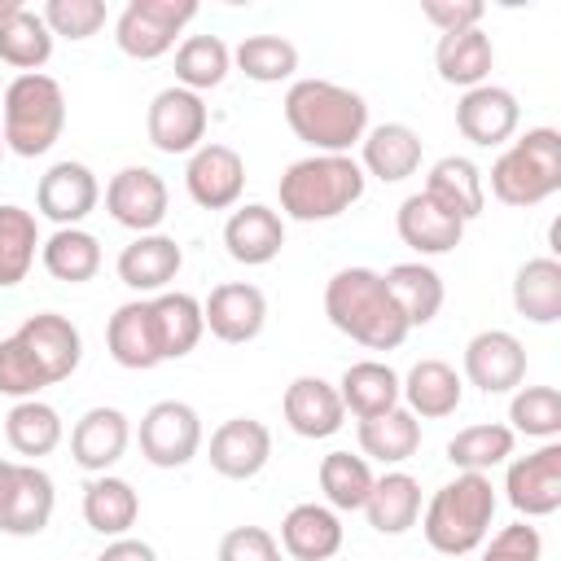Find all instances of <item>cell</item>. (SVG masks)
<instances>
[{
    "label": "cell",
    "instance_id": "cell-47",
    "mask_svg": "<svg viewBox=\"0 0 561 561\" xmlns=\"http://www.w3.org/2000/svg\"><path fill=\"white\" fill-rule=\"evenodd\" d=\"M39 18L53 31V39L61 35L70 44H83L110 22V9H105V0H48L39 9Z\"/></svg>",
    "mask_w": 561,
    "mask_h": 561
},
{
    "label": "cell",
    "instance_id": "cell-5",
    "mask_svg": "<svg viewBox=\"0 0 561 561\" xmlns=\"http://www.w3.org/2000/svg\"><path fill=\"white\" fill-rule=\"evenodd\" d=\"M66 127V92L53 75H18L0 92V131L18 158H39L61 140Z\"/></svg>",
    "mask_w": 561,
    "mask_h": 561
},
{
    "label": "cell",
    "instance_id": "cell-31",
    "mask_svg": "<svg viewBox=\"0 0 561 561\" xmlns=\"http://www.w3.org/2000/svg\"><path fill=\"white\" fill-rule=\"evenodd\" d=\"M140 517V495L127 478L118 473H92L88 486H83V522L88 530L105 535V539H118L136 526Z\"/></svg>",
    "mask_w": 561,
    "mask_h": 561
},
{
    "label": "cell",
    "instance_id": "cell-51",
    "mask_svg": "<svg viewBox=\"0 0 561 561\" xmlns=\"http://www.w3.org/2000/svg\"><path fill=\"white\" fill-rule=\"evenodd\" d=\"M482 4L478 0H425L421 4V18L430 26H438V35H451V31H473L482 22Z\"/></svg>",
    "mask_w": 561,
    "mask_h": 561
},
{
    "label": "cell",
    "instance_id": "cell-55",
    "mask_svg": "<svg viewBox=\"0 0 561 561\" xmlns=\"http://www.w3.org/2000/svg\"><path fill=\"white\" fill-rule=\"evenodd\" d=\"M4 153H9V145H4V131H0V162H4Z\"/></svg>",
    "mask_w": 561,
    "mask_h": 561
},
{
    "label": "cell",
    "instance_id": "cell-46",
    "mask_svg": "<svg viewBox=\"0 0 561 561\" xmlns=\"http://www.w3.org/2000/svg\"><path fill=\"white\" fill-rule=\"evenodd\" d=\"M508 430L552 443L561 434V390L557 386H517L508 399Z\"/></svg>",
    "mask_w": 561,
    "mask_h": 561
},
{
    "label": "cell",
    "instance_id": "cell-43",
    "mask_svg": "<svg viewBox=\"0 0 561 561\" xmlns=\"http://www.w3.org/2000/svg\"><path fill=\"white\" fill-rule=\"evenodd\" d=\"M228 70H232V48L219 35H188L175 48V83L197 96L219 88L228 79Z\"/></svg>",
    "mask_w": 561,
    "mask_h": 561
},
{
    "label": "cell",
    "instance_id": "cell-15",
    "mask_svg": "<svg viewBox=\"0 0 561 561\" xmlns=\"http://www.w3.org/2000/svg\"><path fill=\"white\" fill-rule=\"evenodd\" d=\"M202 320H206V329L219 342L241 346V342H254L263 333V324H267V298L250 280H224V285H215L202 298Z\"/></svg>",
    "mask_w": 561,
    "mask_h": 561
},
{
    "label": "cell",
    "instance_id": "cell-22",
    "mask_svg": "<svg viewBox=\"0 0 561 561\" xmlns=\"http://www.w3.org/2000/svg\"><path fill=\"white\" fill-rule=\"evenodd\" d=\"M280 412H285V425L298 434V438H333L346 421V408H342V394L333 381L324 377H294L280 394Z\"/></svg>",
    "mask_w": 561,
    "mask_h": 561
},
{
    "label": "cell",
    "instance_id": "cell-52",
    "mask_svg": "<svg viewBox=\"0 0 561 561\" xmlns=\"http://www.w3.org/2000/svg\"><path fill=\"white\" fill-rule=\"evenodd\" d=\"M96 561H158V552H153V543H145L136 535H118L96 552Z\"/></svg>",
    "mask_w": 561,
    "mask_h": 561
},
{
    "label": "cell",
    "instance_id": "cell-27",
    "mask_svg": "<svg viewBox=\"0 0 561 561\" xmlns=\"http://www.w3.org/2000/svg\"><path fill=\"white\" fill-rule=\"evenodd\" d=\"M105 351L118 368H131V373H149L162 364V351H158V333H153V316H149V298H131L123 302L110 324H105Z\"/></svg>",
    "mask_w": 561,
    "mask_h": 561
},
{
    "label": "cell",
    "instance_id": "cell-11",
    "mask_svg": "<svg viewBox=\"0 0 561 561\" xmlns=\"http://www.w3.org/2000/svg\"><path fill=\"white\" fill-rule=\"evenodd\" d=\"M482 394H508L526 381V346L508 329H482L465 342V377Z\"/></svg>",
    "mask_w": 561,
    "mask_h": 561
},
{
    "label": "cell",
    "instance_id": "cell-29",
    "mask_svg": "<svg viewBox=\"0 0 561 561\" xmlns=\"http://www.w3.org/2000/svg\"><path fill=\"white\" fill-rule=\"evenodd\" d=\"M491 66H495V44L482 26L473 31H451V35H438L434 44V70L443 83L451 88H478L491 79Z\"/></svg>",
    "mask_w": 561,
    "mask_h": 561
},
{
    "label": "cell",
    "instance_id": "cell-38",
    "mask_svg": "<svg viewBox=\"0 0 561 561\" xmlns=\"http://www.w3.org/2000/svg\"><path fill=\"white\" fill-rule=\"evenodd\" d=\"M4 438L18 456H26V465H35L39 456L57 451L61 438H66V425H61V412L44 399H22L9 408L4 416Z\"/></svg>",
    "mask_w": 561,
    "mask_h": 561
},
{
    "label": "cell",
    "instance_id": "cell-35",
    "mask_svg": "<svg viewBox=\"0 0 561 561\" xmlns=\"http://www.w3.org/2000/svg\"><path fill=\"white\" fill-rule=\"evenodd\" d=\"M513 307L530 324H557L561 320V259L539 254L526 259L513 276Z\"/></svg>",
    "mask_w": 561,
    "mask_h": 561
},
{
    "label": "cell",
    "instance_id": "cell-16",
    "mask_svg": "<svg viewBox=\"0 0 561 561\" xmlns=\"http://www.w3.org/2000/svg\"><path fill=\"white\" fill-rule=\"evenodd\" d=\"M18 342L35 355V364L48 377V386L75 377V368L83 364V333L61 311H35V316H26L22 329H18Z\"/></svg>",
    "mask_w": 561,
    "mask_h": 561
},
{
    "label": "cell",
    "instance_id": "cell-28",
    "mask_svg": "<svg viewBox=\"0 0 561 561\" xmlns=\"http://www.w3.org/2000/svg\"><path fill=\"white\" fill-rule=\"evenodd\" d=\"M421 193H430L438 206H447L451 215H460V219L469 224V219H478L482 206H486V175L478 171L473 158L447 153V158H438V162L425 171V188H421Z\"/></svg>",
    "mask_w": 561,
    "mask_h": 561
},
{
    "label": "cell",
    "instance_id": "cell-44",
    "mask_svg": "<svg viewBox=\"0 0 561 561\" xmlns=\"http://www.w3.org/2000/svg\"><path fill=\"white\" fill-rule=\"evenodd\" d=\"M320 491H324V500H329V508L333 513H355V508H364V500H368V491H373V465L364 460V456H351V451H329L324 460H320Z\"/></svg>",
    "mask_w": 561,
    "mask_h": 561
},
{
    "label": "cell",
    "instance_id": "cell-53",
    "mask_svg": "<svg viewBox=\"0 0 561 561\" xmlns=\"http://www.w3.org/2000/svg\"><path fill=\"white\" fill-rule=\"evenodd\" d=\"M13 486H18V460H4V456H0V513H4L9 500H13Z\"/></svg>",
    "mask_w": 561,
    "mask_h": 561
},
{
    "label": "cell",
    "instance_id": "cell-40",
    "mask_svg": "<svg viewBox=\"0 0 561 561\" xmlns=\"http://www.w3.org/2000/svg\"><path fill=\"white\" fill-rule=\"evenodd\" d=\"M44 237L35 224V210L4 202L0 206V289H13L26 280V272L35 267Z\"/></svg>",
    "mask_w": 561,
    "mask_h": 561
},
{
    "label": "cell",
    "instance_id": "cell-1",
    "mask_svg": "<svg viewBox=\"0 0 561 561\" xmlns=\"http://www.w3.org/2000/svg\"><path fill=\"white\" fill-rule=\"evenodd\" d=\"M324 316L337 333L368 351H394L412 333L386 289V276L373 267H337L324 285Z\"/></svg>",
    "mask_w": 561,
    "mask_h": 561
},
{
    "label": "cell",
    "instance_id": "cell-9",
    "mask_svg": "<svg viewBox=\"0 0 561 561\" xmlns=\"http://www.w3.org/2000/svg\"><path fill=\"white\" fill-rule=\"evenodd\" d=\"M206 127H210V110L197 92L171 83L162 92H153L149 101V114H145V131H149V145L158 153H193L206 145Z\"/></svg>",
    "mask_w": 561,
    "mask_h": 561
},
{
    "label": "cell",
    "instance_id": "cell-36",
    "mask_svg": "<svg viewBox=\"0 0 561 561\" xmlns=\"http://www.w3.org/2000/svg\"><path fill=\"white\" fill-rule=\"evenodd\" d=\"M337 394H342V408L351 416L368 421L377 412L399 408V373L381 359H355V364H346V373L337 381Z\"/></svg>",
    "mask_w": 561,
    "mask_h": 561
},
{
    "label": "cell",
    "instance_id": "cell-10",
    "mask_svg": "<svg viewBox=\"0 0 561 561\" xmlns=\"http://www.w3.org/2000/svg\"><path fill=\"white\" fill-rule=\"evenodd\" d=\"M105 210H110L114 224L131 228L136 237L140 232H158L167 210H171L167 180L153 167H123L105 184Z\"/></svg>",
    "mask_w": 561,
    "mask_h": 561
},
{
    "label": "cell",
    "instance_id": "cell-13",
    "mask_svg": "<svg viewBox=\"0 0 561 561\" xmlns=\"http://www.w3.org/2000/svg\"><path fill=\"white\" fill-rule=\"evenodd\" d=\"M504 500L522 517H552L561 508V443H543L530 456L508 460L504 473Z\"/></svg>",
    "mask_w": 561,
    "mask_h": 561
},
{
    "label": "cell",
    "instance_id": "cell-50",
    "mask_svg": "<svg viewBox=\"0 0 561 561\" xmlns=\"http://www.w3.org/2000/svg\"><path fill=\"white\" fill-rule=\"evenodd\" d=\"M482 561H543V539L535 526L513 522L491 535V543L482 548Z\"/></svg>",
    "mask_w": 561,
    "mask_h": 561
},
{
    "label": "cell",
    "instance_id": "cell-26",
    "mask_svg": "<svg viewBox=\"0 0 561 561\" xmlns=\"http://www.w3.org/2000/svg\"><path fill=\"white\" fill-rule=\"evenodd\" d=\"M359 167L364 175H377L381 184H403L421 171V131L408 123H377L359 140Z\"/></svg>",
    "mask_w": 561,
    "mask_h": 561
},
{
    "label": "cell",
    "instance_id": "cell-48",
    "mask_svg": "<svg viewBox=\"0 0 561 561\" xmlns=\"http://www.w3.org/2000/svg\"><path fill=\"white\" fill-rule=\"evenodd\" d=\"M44 386H48V377L35 364V355L18 342V333L0 337V394H9L13 403H22V399H39Z\"/></svg>",
    "mask_w": 561,
    "mask_h": 561
},
{
    "label": "cell",
    "instance_id": "cell-19",
    "mask_svg": "<svg viewBox=\"0 0 561 561\" xmlns=\"http://www.w3.org/2000/svg\"><path fill=\"white\" fill-rule=\"evenodd\" d=\"M517 123H522V105L500 83H478V88H469L456 101V127H460V136L473 140V145H482V149H495V145L513 140Z\"/></svg>",
    "mask_w": 561,
    "mask_h": 561
},
{
    "label": "cell",
    "instance_id": "cell-12",
    "mask_svg": "<svg viewBox=\"0 0 561 561\" xmlns=\"http://www.w3.org/2000/svg\"><path fill=\"white\" fill-rule=\"evenodd\" d=\"M101 202V184H96V171L88 162H75V158H61L53 162L39 184H35V206L44 219H53L57 228H79Z\"/></svg>",
    "mask_w": 561,
    "mask_h": 561
},
{
    "label": "cell",
    "instance_id": "cell-4",
    "mask_svg": "<svg viewBox=\"0 0 561 561\" xmlns=\"http://www.w3.org/2000/svg\"><path fill=\"white\" fill-rule=\"evenodd\" d=\"M495 486L486 473H456L451 482H443L425 513H421V530L425 543L443 557H469L486 543L491 522H495Z\"/></svg>",
    "mask_w": 561,
    "mask_h": 561
},
{
    "label": "cell",
    "instance_id": "cell-45",
    "mask_svg": "<svg viewBox=\"0 0 561 561\" xmlns=\"http://www.w3.org/2000/svg\"><path fill=\"white\" fill-rule=\"evenodd\" d=\"M232 66L254 83H285L298 70V48L285 35H245L232 48Z\"/></svg>",
    "mask_w": 561,
    "mask_h": 561
},
{
    "label": "cell",
    "instance_id": "cell-14",
    "mask_svg": "<svg viewBox=\"0 0 561 561\" xmlns=\"http://www.w3.org/2000/svg\"><path fill=\"white\" fill-rule=\"evenodd\" d=\"M184 188L202 210H228L245 193V158L232 145L206 140L202 149L188 153L184 167Z\"/></svg>",
    "mask_w": 561,
    "mask_h": 561
},
{
    "label": "cell",
    "instance_id": "cell-2",
    "mask_svg": "<svg viewBox=\"0 0 561 561\" xmlns=\"http://www.w3.org/2000/svg\"><path fill=\"white\" fill-rule=\"evenodd\" d=\"M285 123L311 153H351L368 131V101L333 79H294L285 92Z\"/></svg>",
    "mask_w": 561,
    "mask_h": 561
},
{
    "label": "cell",
    "instance_id": "cell-8",
    "mask_svg": "<svg viewBox=\"0 0 561 561\" xmlns=\"http://www.w3.org/2000/svg\"><path fill=\"white\" fill-rule=\"evenodd\" d=\"M136 443L153 469H184L202 451V416L184 399H158L140 416Z\"/></svg>",
    "mask_w": 561,
    "mask_h": 561
},
{
    "label": "cell",
    "instance_id": "cell-3",
    "mask_svg": "<svg viewBox=\"0 0 561 561\" xmlns=\"http://www.w3.org/2000/svg\"><path fill=\"white\" fill-rule=\"evenodd\" d=\"M368 188L364 167L351 153H307L285 167L276 193H280V219L298 224H324L346 215Z\"/></svg>",
    "mask_w": 561,
    "mask_h": 561
},
{
    "label": "cell",
    "instance_id": "cell-6",
    "mask_svg": "<svg viewBox=\"0 0 561 561\" xmlns=\"http://www.w3.org/2000/svg\"><path fill=\"white\" fill-rule=\"evenodd\" d=\"M561 188V131L530 127L491 162V197L504 206H539Z\"/></svg>",
    "mask_w": 561,
    "mask_h": 561
},
{
    "label": "cell",
    "instance_id": "cell-42",
    "mask_svg": "<svg viewBox=\"0 0 561 561\" xmlns=\"http://www.w3.org/2000/svg\"><path fill=\"white\" fill-rule=\"evenodd\" d=\"M53 57V31L44 26L39 9H18L0 22V66H13L22 75H35Z\"/></svg>",
    "mask_w": 561,
    "mask_h": 561
},
{
    "label": "cell",
    "instance_id": "cell-37",
    "mask_svg": "<svg viewBox=\"0 0 561 561\" xmlns=\"http://www.w3.org/2000/svg\"><path fill=\"white\" fill-rule=\"evenodd\" d=\"M364 460H381V465H403L421 451V421L399 403L390 412H377L368 421H359L355 430Z\"/></svg>",
    "mask_w": 561,
    "mask_h": 561
},
{
    "label": "cell",
    "instance_id": "cell-49",
    "mask_svg": "<svg viewBox=\"0 0 561 561\" xmlns=\"http://www.w3.org/2000/svg\"><path fill=\"white\" fill-rule=\"evenodd\" d=\"M280 543L263 526H232L219 539V561H280Z\"/></svg>",
    "mask_w": 561,
    "mask_h": 561
},
{
    "label": "cell",
    "instance_id": "cell-21",
    "mask_svg": "<svg viewBox=\"0 0 561 561\" xmlns=\"http://www.w3.org/2000/svg\"><path fill=\"white\" fill-rule=\"evenodd\" d=\"M394 228H399V241L408 250H416L421 259L451 254L465 237V219L451 215L447 206H438L430 193H408L394 210Z\"/></svg>",
    "mask_w": 561,
    "mask_h": 561
},
{
    "label": "cell",
    "instance_id": "cell-33",
    "mask_svg": "<svg viewBox=\"0 0 561 561\" xmlns=\"http://www.w3.org/2000/svg\"><path fill=\"white\" fill-rule=\"evenodd\" d=\"M149 316H153V333H158V351H162V364L167 359H184L202 333H206V320H202V302L184 289H167L158 298H149Z\"/></svg>",
    "mask_w": 561,
    "mask_h": 561
},
{
    "label": "cell",
    "instance_id": "cell-24",
    "mask_svg": "<svg viewBox=\"0 0 561 561\" xmlns=\"http://www.w3.org/2000/svg\"><path fill=\"white\" fill-rule=\"evenodd\" d=\"M280 245H285V219H280V210H272L263 202L237 206L224 224V250L232 263L263 267L280 254Z\"/></svg>",
    "mask_w": 561,
    "mask_h": 561
},
{
    "label": "cell",
    "instance_id": "cell-25",
    "mask_svg": "<svg viewBox=\"0 0 561 561\" xmlns=\"http://www.w3.org/2000/svg\"><path fill=\"white\" fill-rule=\"evenodd\" d=\"M465 399V381L447 359H416L408 368V377H399V403L416 416V421H443L460 408Z\"/></svg>",
    "mask_w": 561,
    "mask_h": 561
},
{
    "label": "cell",
    "instance_id": "cell-18",
    "mask_svg": "<svg viewBox=\"0 0 561 561\" xmlns=\"http://www.w3.org/2000/svg\"><path fill=\"white\" fill-rule=\"evenodd\" d=\"M180 267H184V250L167 232H140V237H131L118 250V263H114L118 280L131 294H153V298L167 294V285L180 276Z\"/></svg>",
    "mask_w": 561,
    "mask_h": 561
},
{
    "label": "cell",
    "instance_id": "cell-41",
    "mask_svg": "<svg viewBox=\"0 0 561 561\" xmlns=\"http://www.w3.org/2000/svg\"><path fill=\"white\" fill-rule=\"evenodd\" d=\"M517 447V434L500 421H482V425H465L451 443H447V460L456 473H491L495 465H508Z\"/></svg>",
    "mask_w": 561,
    "mask_h": 561
},
{
    "label": "cell",
    "instance_id": "cell-7",
    "mask_svg": "<svg viewBox=\"0 0 561 561\" xmlns=\"http://www.w3.org/2000/svg\"><path fill=\"white\" fill-rule=\"evenodd\" d=\"M197 18V0H127L114 18L118 53L136 61H153L175 48V35Z\"/></svg>",
    "mask_w": 561,
    "mask_h": 561
},
{
    "label": "cell",
    "instance_id": "cell-17",
    "mask_svg": "<svg viewBox=\"0 0 561 561\" xmlns=\"http://www.w3.org/2000/svg\"><path fill=\"white\" fill-rule=\"evenodd\" d=\"M210 469L219 478H232V482H250L267 469L272 460V430L254 416H228L215 434H210Z\"/></svg>",
    "mask_w": 561,
    "mask_h": 561
},
{
    "label": "cell",
    "instance_id": "cell-30",
    "mask_svg": "<svg viewBox=\"0 0 561 561\" xmlns=\"http://www.w3.org/2000/svg\"><path fill=\"white\" fill-rule=\"evenodd\" d=\"M381 276H386V289H390L394 307L403 311L408 329H425V324H430V320L443 311L447 285H443V276H438L430 263H421V259H408V263H394V267H386Z\"/></svg>",
    "mask_w": 561,
    "mask_h": 561
},
{
    "label": "cell",
    "instance_id": "cell-23",
    "mask_svg": "<svg viewBox=\"0 0 561 561\" xmlns=\"http://www.w3.org/2000/svg\"><path fill=\"white\" fill-rule=\"evenodd\" d=\"M342 517L329 508V504H294L285 517H280V552L294 557V561H333L342 552Z\"/></svg>",
    "mask_w": 561,
    "mask_h": 561
},
{
    "label": "cell",
    "instance_id": "cell-20",
    "mask_svg": "<svg viewBox=\"0 0 561 561\" xmlns=\"http://www.w3.org/2000/svg\"><path fill=\"white\" fill-rule=\"evenodd\" d=\"M131 443V421L123 408H88L70 430V456L83 473H110Z\"/></svg>",
    "mask_w": 561,
    "mask_h": 561
},
{
    "label": "cell",
    "instance_id": "cell-39",
    "mask_svg": "<svg viewBox=\"0 0 561 561\" xmlns=\"http://www.w3.org/2000/svg\"><path fill=\"white\" fill-rule=\"evenodd\" d=\"M39 263L61 285H83L101 272V241L88 228H57L39 245Z\"/></svg>",
    "mask_w": 561,
    "mask_h": 561
},
{
    "label": "cell",
    "instance_id": "cell-32",
    "mask_svg": "<svg viewBox=\"0 0 561 561\" xmlns=\"http://www.w3.org/2000/svg\"><path fill=\"white\" fill-rule=\"evenodd\" d=\"M53 508H57V486L53 478L39 469V465H18V486H13V500L9 508L0 513V530L13 535V539H31L39 530H48L53 522Z\"/></svg>",
    "mask_w": 561,
    "mask_h": 561
},
{
    "label": "cell",
    "instance_id": "cell-54",
    "mask_svg": "<svg viewBox=\"0 0 561 561\" xmlns=\"http://www.w3.org/2000/svg\"><path fill=\"white\" fill-rule=\"evenodd\" d=\"M18 9H26V4H22V0H0V22H4V18H13Z\"/></svg>",
    "mask_w": 561,
    "mask_h": 561
},
{
    "label": "cell",
    "instance_id": "cell-34",
    "mask_svg": "<svg viewBox=\"0 0 561 561\" xmlns=\"http://www.w3.org/2000/svg\"><path fill=\"white\" fill-rule=\"evenodd\" d=\"M364 517L377 535H403L421 517V482L403 469H390L373 478V491L364 500Z\"/></svg>",
    "mask_w": 561,
    "mask_h": 561
}]
</instances>
